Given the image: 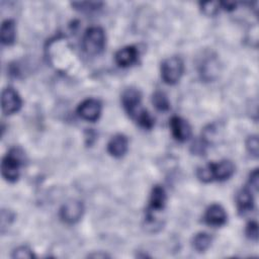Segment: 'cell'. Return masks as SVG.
I'll list each match as a JSON object with an SVG mask.
<instances>
[{
	"label": "cell",
	"instance_id": "6da1fadb",
	"mask_svg": "<svg viewBox=\"0 0 259 259\" xmlns=\"http://www.w3.org/2000/svg\"><path fill=\"white\" fill-rule=\"evenodd\" d=\"M235 173V165L230 160H222L218 163H208L197 169V178L204 183L211 181H225Z\"/></svg>",
	"mask_w": 259,
	"mask_h": 259
},
{
	"label": "cell",
	"instance_id": "7a4b0ae2",
	"mask_svg": "<svg viewBox=\"0 0 259 259\" xmlns=\"http://www.w3.org/2000/svg\"><path fill=\"white\" fill-rule=\"evenodd\" d=\"M24 154L19 148H12L3 157L1 162V173L8 182H15L20 175V168L23 165Z\"/></svg>",
	"mask_w": 259,
	"mask_h": 259
},
{
	"label": "cell",
	"instance_id": "3957f363",
	"mask_svg": "<svg viewBox=\"0 0 259 259\" xmlns=\"http://www.w3.org/2000/svg\"><path fill=\"white\" fill-rule=\"evenodd\" d=\"M105 33L101 27H89L83 36V49L90 56L99 55L105 48Z\"/></svg>",
	"mask_w": 259,
	"mask_h": 259
},
{
	"label": "cell",
	"instance_id": "277c9868",
	"mask_svg": "<svg viewBox=\"0 0 259 259\" xmlns=\"http://www.w3.org/2000/svg\"><path fill=\"white\" fill-rule=\"evenodd\" d=\"M183 70L184 65L181 58L177 56L169 57L161 64V77L166 84L174 85L180 80Z\"/></svg>",
	"mask_w": 259,
	"mask_h": 259
},
{
	"label": "cell",
	"instance_id": "5b68a950",
	"mask_svg": "<svg viewBox=\"0 0 259 259\" xmlns=\"http://www.w3.org/2000/svg\"><path fill=\"white\" fill-rule=\"evenodd\" d=\"M142 95L136 88H127L121 95V103L127 114L136 121L138 117L146 110L141 106Z\"/></svg>",
	"mask_w": 259,
	"mask_h": 259
},
{
	"label": "cell",
	"instance_id": "8992f818",
	"mask_svg": "<svg viewBox=\"0 0 259 259\" xmlns=\"http://www.w3.org/2000/svg\"><path fill=\"white\" fill-rule=\"evenodd\" d=\"M167 201V194L165 189L160 186L156 185L153 187L150 199H149V204L147 207V221L148 223H153L155 221V213L161 211L164 209Z\"/></svg>",
	"mask_w": 259,
	"mask_h": 259
},
{
	"label": "cell",
	"instance_id": "52a82bcc",
	"mask_svg": "<svg viewBox=\"0 0 259 259\" xmlns=\"http://www.w3.org/2000/svg\"><path fill=\"white\" fill-rule=\"evenodd\" d=\"M84 212V205L80 200L70 199L60 208V219L68 225L78 223Z\"/></svg>",
	"mask_w": 259,
	"mask_h": 259
},
{
	"label": "cell",
	"instance_id": "ba28073f",
	"mask_svg": "<svg viewBox=\"0 0 259 259\" xmlns=\"http://www.w3.org/2000/svg\"><path fill=\"white\" fill-rule=\"evenodd\" d=\"M22 104V100L12 87H7L2 90L1 93V107L2 112L5 115H10L17 112Z\"/></svg>",
	"mask_w": 259,
	"mask_h": 259
},
{
	"label": "cell",
	"instance_id": "9c48e42d",
	"mask_svg": "<svg viewBox=\"0 0 259 259\" xmlns=\"http://www.w3.org/2000/svg\"><path fill=\"white\" fill-rule=\"evenodd\" d=\"M101 103L94 98L83 100L77 107L78 115L87 121H96L101 114Z\"/></svg>",
	"mask_w": 259,
	"mask_h": 259
},
{
	"label": "cell",
	"instance_id": "30bf717a",
	"mask_svg": "<svg viewBox=\"0 0 259 259\" xmlns=\"http://www.w3.org/2000/svg\"><path fill=\"white\" fill-rule=\"evenodd\" d=\"M170 127L173 137L178 142H185L191 137L190 124L180 116H173L171 118Z\"/></svg>",
	"mask_w": 259,
	"mask_h": 259
},
{
	"label": "cell",
	"instance_id": "8fae6325",
	"mask_svg": "<svg viewBox=\"0 0 259 259\" xmlns=\"http://www.w3.org/2000/svg\"><path fill=\"white\" fill-rule=\"evenodd\" d=\"M204 222L212 227H221L227 223V212L220 204H211L204 213Z\"/></svg>",
	"mask_w": 259,
	"mask_h": 259
},
{
	"label": "cell",
	"instance_id": "7c38bea8",
	"mask_svg": "<svg viewBox=\"0 0 259 259\" xmlns=\"http://www.w3.org/2000/svg\"><path fill=\"white\" fill-rule=\"evenodd\" d=\"M128 149V140L122 134L113 136L107 144V152L114 158H121Z\"/></svg>",
	"mask_w": 259,
	"mask_h": 259
},
{
	"label": "cell",
	"instance_id": "4fadbf2b",
	"mask_svg": "<svg viewBox=\"0 0 259 259\" xmlns=\"http://www.w3.org/2000/svg\"><path fill=\"white\" fill-rule=\"evenodd\" d=\"M138 57L139 53L137 48L134 46H126L116 52L114 59L119 67L126 68L134 65L138 61Z\"/></svg>",
	"mask_w": 259,
	"mask_h": 259
},
{
	"label": "cell",
	"instance_id": "5bb4252c",
	"mask_svg": "<svg viewBox=\"0 0 259 259\" xmlns=\"http://www.w3.org/2000/svg\"><path fill=\"white\" fill-rule=\"evenodd\" d=\"M237 207L241 214L250 212L254 208V198L250 188H242L237 194Z\"/></svg>",
	"mask_w": 259,
	"mask_h": 259
},
{
	"label": "cell",
	"instance_id": "9a60e30c",
	"mask_svg": "<svg viewBox=\"0 0 259 259\" xmlns=\"http://www.w3.org/2000/svg\"><path fill=\"white\" fill-rule=\"evenodd\" d=\"M16 36V26L12 19H6L2 22L0 28L1 42L5 46H10L14 42Z\"/></svg>",
	"mask_w": 259,
	"mask_h": 259
},
{
	"label": "cell",
	"instance_id": "2e32d148",
	"mask_svg": "<svg viewBox=\"0 0 259 259\" xmlns=\"http://www.w3.org/2000/svg\"><path fill=\"white\" fill-rule=\"evenodd\" d=\"M211 241H212V238L209 234L205 232H200L193 237L192 247L194 248L195 251L202 253V252H205L210 247Z\"/></svg>",
	"mask_w": 259,
	"mask_h": 259
},
{
	"label": "cell",
	"instance_id": "e0dca14e",
	"mask_svg": "<svg viewBox=\"0 0 259 259\" xmlns=\"http://www.w3.org/2000/svg\"><path fill=\"white\" fill-rule=\"evenodd\" d=\"M152 102L154 106L160 111H167L170 108V102L168 100V97L162 91H156L153 94Z\"/></svg>",
	"mask_w": 259,
	"mask_h": 259
},
{
	"label": "cell",
	"instance_id": "ac0fdd59",
	"mask_svg": "<svg viewBox=\"0 0 259 259\" xmlns=\"http://www.w3.org/2000/svg\"><path fill=\"white\" fill-rule=\"evenodd\" d=\"M199 6L203 14L207 16H213L219 12V9L221 8V2H200Z\"/></svg>",
	"mask_w": 259,
	"mask_h": 259
},
{
	"label": "cell",
	"instance_id": "d6986e66",
	"mask_svg": "<svg viewBox=\"0 0 259 259\" xmlns=\"http://www.w3.org/2000/svg\"><path fill=\"white\" fill-rule=\"evenodd\" d=\"M72 6L80 11H95L98 10L102 3L101 2H72Z\"/></svg>",
	"mask_w": 259,
	"mask_h": 259
},
{
	"label": "cell",
	"instance_id": "ffe728a7",
	"mask_svg": "<svg viewBox=\"0 0 259 259\" xmlns=\"http://www.w3.org/2000/svg\"><path fill=\"white\" fill-rule=\"evenodd\" d=\"M258 137L256 135L250 136L246 141V149L250 155L257 158L258 157Z\"/></svg>",
	"mask_w": 259,
	"mask_h": 259
},
{
	"label": "cell",
	"instance_id": "44dd1931",
	"mask_svg": "<svg viewBox=\"0 0 259 259\" xmlns=\"http://www.w3.org/2000/svg\"><path fill=\"white\" fill-rule=\"evenodd\" d=\"M13 258H33L34 254L32 250L27 246H19L13 250Z\"/></svg>",
	"mask_w": 259,
	"mask_h": 259
},
{
	"label": "cell",
	"instance_id": "7402d4cb",
	"mask_svg": "<svg viewBox=\"0 0 259 259\" xmlns=\"http://www.w3.org/2000/svg\"><path fill=\"white\" fill-rule=\"evenodd\" d=\"M246 235L249 239L257 241L258 239V225L255 221H251L248 223L246 227Z\"/></svg>",
	"mask_w": 259,
	"mask_h": 259
},
{
	"label": "cell",
	"instance_id": "603a6c76",
	"mask_svg": "<svg viewBox=\"0 0 259 259\" xmlns=\"http://www.w3.org/2000/svg\"><path fill=\"white\" fill-rule=\"evenodd\" d=\"M258 169H255L251 174H250V178H249V184L252 188H254L256 191L258 189Z\"/></svg>",
	"mask_w": 259,
	"mask_h": 259
},
{
	"label": "cell",
	"instance_id": "cb8c5ba5",
	"mask_svg": "<svg viewBox=\"0 0 259 259\" xmlns=\"http://www.w3.org/2000/svg\"><path fill=\"white\" fill-rule=\"evenodd\" d=\"M236 3L234 2H221V7L224 8L225 10H228V11H232L236 8Z\"/></svg>",
	"mask_w": 259,
	"mask_h": 259
}]
</instances>
